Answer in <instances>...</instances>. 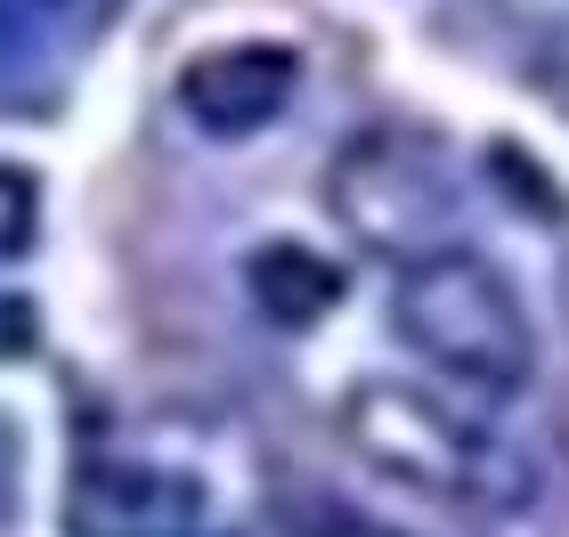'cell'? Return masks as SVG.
Returning <instances> with one entry per match:
<instances>
[{
    "instance_id": "cell-4",
    "label": "cell",
    "mask_w": 569,
    "mask_h": 537,
    "mask_svg": "<svg viewBox=\"0 0 569 537\" xmlns=\"http://www.w3.org/2000/svg\"><path fill=\"white\" fill-rule=\"evenodd\" d=\"M293 82H301L293 49L237 41V49H203V58L179 66V107H188L212 139H244V131H261V122L284 115Z\"/></svg>"
},
{
    "instance_id": "cell-7",
    "label": "cell",
    "mask_w": 569,
    "mask_h": 537,
    "mask_svg": "<svg viewBox=\"0 0 569 537\" xmlns=\"http://www.w3.org/2000/svg\"><path fill=\"white\" fill-rule=\"evenodd\" d=\"M33 228H41V188H33V171L0 163V252H24V245H33Z\"/></svg>"
},
{
    "instance_id": "cell-1",
    "label": "cell",
    "mask_w": 569,
    "mask_h": 537,
    "mask_svg": "<svg viewBox=\"0 0 569 537\" xmlns=\"http://www.w3.org/2000/svg\"><path fill=\"white\" fill-rule=\"evenodd\" d=\"M350 440L367 465H382L391 480H407V489L423 497H448V505H480V514H512V505H529L537 473L512 456L505 440H488L480 424L448 416L439 399L423 391H358L342 407Z\"/></svg>"
},
{
    "instance_id": "cell-5",
    "label": "cell",
    "mask_w": 569,
    "mask_h": 537,
    "mask_svg": "<svg viewBox=\"0 0 569 537\" xmlns=\"http://www.w3.org/2000/svg\"><path fill=\"white\" fill-rule=\"evenodd\" d=\"M196 505H203V489L179 480V473L90 456L66 489V537H188Z\"/></svg>"
},
{
    "instance_id": "cell-6",
    "label": "cell",
    "mask_w": 569,
    "mask_h": 537,
    "mask_svg": "<svg viewBox=\"0 0 569 537\" xmlns=\"http://www.w3.org/2000/svg\"><path fill=\"white\" fill-rule=\"evenodd\" d=\"M252 301L277 326H318L333 301H342V269L318 261L309 245H261L252 252Z\"/></svg>"
},
{
    "instance_id": "cell-10",
    "label": "cell",
    "mask_w": 569,
    "mask_h": 537,
    "mask_svg": "<svg viewBox=\"0 0 569 537\" xmlns=\"http://www.w3.org/2000/svg\"><path fill=\"white\" fill-rule=\"evenodd\" d=\"M301 537H391V529H367V521H350L342 505H309V514H293Z\"/></svg>"
},
{
    "instance_id": "cell-9",
    "label": "cell",
    "mask_w": 569,
    "mask_h": 537,
    "mask_svg": "<svg viewBox=\"0 0 569 537\" xmlns=\"http://www.w3.org/2000/svg\"><path fill=\"white\" fill-rule=\"evenodd\" d=\"M33 335H41V326H33V301L0 294V358H24V350H33Z\"/></svg>"
},
{
    "instance_id": "cell-8",
    "label": "cell",
    "mask_w": 569,
    "mask_h": 537,
    "mask_svg": "<svg viewBox=\"0 0 569 537\" xmlns=\"http://www.w3.org/2000/svg\"><path fill=\"white\" fill-rule=\"evenodd\" d=\"M49 17H58V0H0V58L33 49L49 33Z\"/></svg>"
},
{
    "instance_id": "cell-3",
    "label": "cell",
    "mask_w": 569,
    "mask_h": 537,
    "mask_svg": "<svg viewBox=\"0 0 569 537\" xmlns=\"http://www.w3.org/2000/svg\"><path fill=\"white\" fill-rule=\"evenodd\" d=\"M333 212L367 245L416 252L423 261V252H439V237H448V220H456V188H448V171H439V156L423 139L375 131L333 163Z\"/></svg>"
},
{
    "instance_id": "cell-2",
    "label": "cell",
    "mask_w": 569,
    "mask_h": 537,
    "mask_svg": "<svg viewBox=\"0 0 569 537\" xmlns=\"http://www.w3.org/2000/svg\"><path fill=\"white\" fill-rule=\"evenodd\" d=\"M391 310H399V335L416 342L431 367L480 382V391H521L529 382V358H537L529 318H521L512 286L480 261V252L439 245L423 261H407Z\"/></svg>"
}]
</instances>
